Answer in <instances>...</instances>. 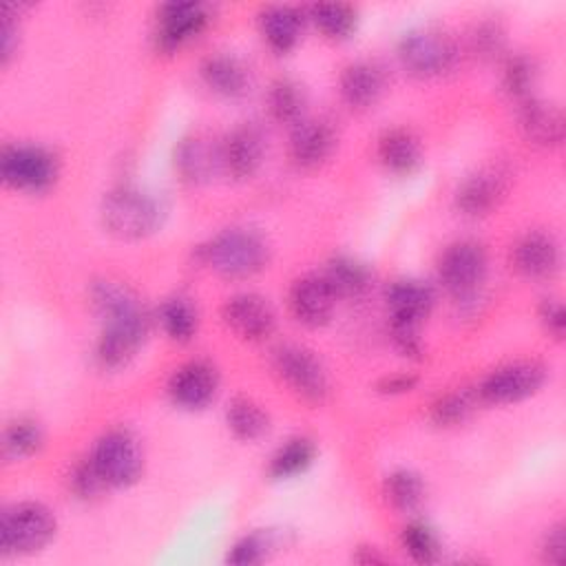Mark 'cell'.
<instances>
[{
  "label": "cell",
  "mask_w": 566,
  "mask_h": 566,
  "mask_svg": "<svg viewBox=\"0 0 566 566\" xmlns=\"http://www.w3.org/2000/svg\"><path fill=\"white\" fill-rule=\"evenodd\" d=\"M93 305L104 321L95 349L97 363L104 369L124 367L142 347L148 334V318L137 298L115 283H97L93 287Z\"/></svg>",
  "instance_id": "obj_1"
},
{
  "label": "cell",
  "mask_w": 566,
  "mask_h": 566,
  "mask_svg": "<svg viewBox=\"0 0 566 566\" xmlns=\"http://www.w3.org/2000/svg\"><path fill=\"white\" fill-rule=\"evenodd\" d=\"M268 243L252 230L232 228L199 248V259L226 279H248L268 263Z\"/></svg>",
  "instance_id": "obj_2"
},
{
  "label": "cell",
  "mask_w": 566,
  "mask_h": 566,
  "mask_svg": "<svg viewBox=\"0 0 566 566\" xmlns=\"http://www.w3.org/2000/svg\"><path fill=\"white\" fill-rule=\"evenodd\" d=\"M102 221L106 230L119 239H144L157 230L161 208L150 195L122 186L104 197Z\"/></svg>",
  "instance_id": "obj_3"
},
{
  "label": "cell",
  "mask_w": 566,
  "mask_h": 566,
  "mask_svg": "<svg viewBox=\"0 0 566 566\" xmlns=\"http://www.w3.org/2000/svg\"><path fill=\"white\" fill-rule=\"evenodd\" d=\"M55 535V517L40 502H20L2 513L0 548L4 555H27L46 546Z\"/></svg>",
  "instance_id": "obj_4"
},
{
  "label": "cell",
  "mask_w": 566,
  "mask_h": 566,
  "mask_svg": "<svg viewBox=\"0 0 566 566\" xmlns=\"http://www.w3.org/2000/svg\"><path fill=\"white\" fill-rule=\"evenodd\" d=\"M400 64L416 77H436L451 71L458 62L455 42L436 29L411 31L398 46Z\"/></svg>",
  "instance_id": "obj_5"
},
{
  "label": "cell",
  "mask_w": 566,
  "mask_h": 566,
  "mask_svg": "<svg viewBox=\"0 0 566 566\" xmlns=\"http://www.w3.org/2000/svg\"><path fill=\"white\" fill-rule=\"evenodd\" d=\"M438 274L447 292L458 298L467 301L478 294L486 276V252L478 241L462 239L451 243L438 265Z\"/></svg>",
  "instance_id": "obj_6"
},
{
  "label": "cell",
  "mask_w": 566,
  "mask_h": 566,
  "mask_svg": "<svg viewBox=\"0 0 566 566\" xmlns=\"http://www.w3.org/2000/svg\"><path fill=\"white\" fill-rule=\"evenodd\" d=\"M7 186L27 192L46 190L57 177V159L40 146H7L0 159Z\"/></svg>",
  "instance_id": "obj_7"
},
{
  "label": "cell",
  "mask_w": 566,
  "mask_h": 566,
  "mask_svg": "<svg viewBox=\"0 0 566 566\" xmlns=\"http://www.w3.org/2000/svg\"><path fill=\"white\" fill-rule=\"evenodd\" d=\"M91 462L104 478L106 486H128L142 475V451L137 440L122 429L104 433L93 453Z\"/></svg>",
  "instance_id": "obj_8"
},
{
  "label": "cell",
  "mask_w": 566,
  "mask_h": 566,
  "mask_svg": "<svg viewBox=\"0 0 566 566\" xmlns=\"http://www.w3.org/2000/svg\"><path fill=\"white\" fill-rule=\"evenodd\" d=\"M546 380V369L533 360H517L491 371L478 387V396L489 405H509L533 396Z\"/></svg>",
  "instance_id": "obj_9"
},
{
  "label": "cell",
  "mask_w": 566,
  "mask_h": 566,
  "mask_svg": "<svg viewBox=\"0 0 566 566\" xmlns=\"http://www.w3.org/2000/svg\"><path fill=\"white\" fill-rule=\"evenodd\" d=\"M279 376L303 398L323 400L327 394V374L321 360L301 345H281L272 356Z\"/></svg>",
  "instance_id": "obj_10"
},
{
  "label": "cell",
  "mask_w": 566,
  "mask_h": 566,
  "mask_svg": "<svg viewBox=\"0 0 566 566\" xmlns=\"http://www.w3.org/2000/svg\"><path fill=\"white\" fill-rule=\"evenodd\" d=\"M223 321L245 340H263L274 329V312L270 303L252 292L228 298L223 305Z\"/></svg>",
  "instance_id": "obj_11"
},
{
  "label": "cell",
  "mask_w": 566,
  "mask_h": 566,
  "mask_svg": "<svg viewBox=\"0 0 566 566\" xmlns=\"http://www.w3.org/2000/svg\"><path fill=\"white\" fill-rule=\"evenodd\" d=\"M336 305V294L323 274H305L290 290V310L294 318L307 327H321L329 321Z\"/></svg>",
  "instance_id": "obj_12"
},
{
  "label": "cell",
  "mask_w": 566,
  "mask_h": 566,
  "mask_svg": "<svg viewBox=\"0 0 566 566\" xmlns=\"http://www.w3.org/2000/svg\"><path fill=\"white\" fill-rule=\"evenodd\" d=\"M217 385L219 376L210 363L190 360L170 376L168 394L184 409H203L214 398Z\"/></svg>",
  "instance_id": "obj_13"
},
{
  "label": "cell",
  "mask_w": 566,
  "mask_h": 566,
  "mask_svg": "<svg viewBox=\"0 0 566 566\" xmlns=\"http://www.w3.org/2000/svg\"><path fill=\"white\" fill-rule=\"evenodd\" d=\"M157 18V44L164 51H172L206 27L208 9L199 2H168L159 7Z\"/></svg>",
  "instance_id": "obj_14"
},
{
  "label": "cell",
  "mask_w": 566,
  "mask_h": 566,
  "mask_svg": "<svg viewBox=\"0 0 566 566\" xmlns=\"http://www.w3.org/2000/svg\"><path fill=\"white\" fill-rule=\"evenodd\" d=\"M513 268L531 281L551 279L559 268L557 243L544 232H528L513 248Z\"/></svg>",
  "instance_id": "obj_15"
},
{
  "label": "cell",
  "mask_w": 566,
  "mask_h": 566,
  "mask_svg": "<svg viewBox=\"0 0 566 566\" xmlns=\"http://www.w3.org/2000/svg\"><path fill=\"white\" fill-rule=\"evenodd\" d=\"M263 161V137L254 126L234 128L221 146V164L234 179L252 177Z\"/></svg>",
  "instance_id": "obj_16"
},
{
  "label": "cell",
  "mask_w": 566,
  "mask_h": 566,
  "mask_svg": "<svg viewBox=\"0 0 566 566\" xmlns=\"http://www.w3.org/2000/svg\"><path fill=\"white\" fill-rule=\"evenodd\" d=\"M387 305L391 314V325L418 327L433 305V292L420 281H394L387 290Z\"/></svg>",
  "instance_id": "obj_17"
},
{
  "label": "cell",
  "mask_w": 566,
  "mask_h": 566,
  "mask_svg": "<svg viewBox=\"0 0 566 566\" xmlns=\"http://www.w3.org/2000/svg\"><path fill=\"white\" fill-rule=\"evenodd\" d=\"M504 192V175L500 170L486 168L471 177H467L458 192H455V206L467 217H482L497 206L500 197Z\"/></svg>",
  "instance_id": "obj_18"
},
{
  "label": "cell",
  "mask_w": 566,
  "mask_h": 566,
  "mask_svg": "<svg viewBox=\"0 0 566 566\" xmlns=\"http://www.w3.org/2000/svg\"><path fill=\"white\" fill-rule=\"evenodd\" d=\"M334 148V130L325 122L301 119L290 139V155L296 166L314 168L323 164Z\"/></svg>",
  "instance_id": "obj_19"
},
{
  "label": "cell",
  "mask_w": 566,
  "mask_h": 566,
  "mask_svg": "<svg viewBox=\"0 0 566 566\" xmlns=\"http://www.w3.org/2000/svg\"><path fill=\"white\" fill-rule=\"evenodd\" d=\"M520 126L526 139L539 146H555L564 137V119L559 108L533 97L522 102Z\"/></svg>",
  "instance_id": "obj_20"
},
{
  "label": "cell",
  "mask_w": 566,
  "mask_h": 566,
  "mask_svg": "<svg viewBox=\"0 0 566 566\" xmlns=\"http://www.w3.org/2000/svg\"><path fill=\"white\" fill-rule=\"evenodd\" d=\"M382 88H385V75L371 62L349 64L340 75V95L354 108H367L376 104Z\"/></svg>",
  "instance_id": "obj_21"
},
{
  "label": "cell",
  "mask_w": 566,
  "mask_h": 566,
  "mask_svg": "<svg viewBox=\"0 0 566 566\" xmlns=\"http://www.w3.org/2000/svg\"><path fill=\"white\" fill-rule=\"evenodd\" d=\"M217 164H221V150H214V146L203 137H188L175 150V166L190 184L210 179Z\"/></svg>",
  "instance_id": "obj_22"
},
{
  "label": "cell",
  "mask_w": 566,
  "mask_h": 566,
  "mask_svg": "<svg viewBox=\"0 0 566 566\" xmlns=\"http://www.w3.org/2000/svg\"><path fill=\"white\" fill-rule=\"evenodd\" d=\"M261 22V33L265 42L276 51V53H287L294 49L301 35L303 27V13L296 7H268L259 15Z\"/></svg>",
  "instance_id": "obj_23"
},
{
  "label": "cell",
  "mask_w": 566,
  "mask_h": 566,
  "mask_svg": "<svg viewBox=\"0 0 566 566\" xmlns=\"http://www.w3.org/2000/svg\"><path fill=\"white\" fill-rule=\"evenodd\" d=\"M378 159L387 170L409 175L420 164V144L411 130L391 128L378 139Z\"/></svg>",
  "instance_id": "obj_24"
},
{
  "label": "cell",
  "mask_w": 566,
  "mask_h": 566,
  "mask_svg": "<svg viewBox=\"0 0 566 566\" xmlns=\"http://www.w3.org/2000/svg\"><path fill=\"white\" fill-rule=\"evenodd\" d=\"M201 77L210 91L223 97H239L248 86V73L243 64L230 55L208 57L201 66Z\"/></svg>",
  "instance_id": "obj_25"
},
{
  "label": "cell",
  "mask_w": 566,
  "mask_h": 566,
  "mask_svg": "<svg viewBox=\"0 0 566 566\" xmlns=\"http://www.w3.org/2000/svg\"><path fill=\"white\" fill-rule=\"evenodd\" d=\"M323 279L327 281V285L332 287V292L343 298H356L360 294L367 292L369 283H371V276H369V270L352 259V256H336L327 263V270L323 274Z\"/></svg>",
  "instance_id": "obj_26"
},
{
  "label": "cell",
  "mask_w": 566,
  "mask_h": 566,
  "mask_svg": "<svg viewBox=\"0 0 566 566\" xmlns=\"http://www.w3.org/2000/svg\"><path fill=\"white\" fill-rule=\"evenodd\" d=\"M268 104L270 113L276 122L281 124H298L303 108H305V95L303 88L290 80V77H279L268 93Z\"/></svg>",
  "instance_id": "obj_27"
},
{
  "label": "cell",
  "mask_w": 566,
  "mask_h": 566,
  "mask_svg": "<svg viewBox=\"0 0 566 566\" xmlns=\"http://www.w3.org/2000/svg\"><path fill=\"white\" fill-rule=\"evenodd\" d=\"M226 420L241 440H256L268 431V413L248 398H234L226 409Z\"/></svg>",
  "instance_id": "obj_28"
},
{
  "label": "cell",
  "mask_w": 566,
  "mask_h": 566,
  "mask_svg": "<svg viewBox=\"0 0 566 566\" xmlns=\"http://www.w3.org/2000/svg\"><path fill=\"white\" fill-rule=\"evenodd\" d=\"M310 18L316 24V29L332 40H345L356 27V11L349 4L340 2L314 4L310 9Z\"/></svg>",
  "instance_id": "obj_29"
},
{
  "label": "cell",
  "mask_w": 566,
  "mask_h": 566,
  "mask_svg": "<svg viewBox=\"0 0 566 566\" xmlns=\"http://www.w3.org/2000/svg\"><path fill=\"white\" fill-rule=\"evenodd\" d=\"M159 321H161V327L164 332L172 338V340H179V343H186L192 338L195 329H197V312L195 307L181 298V296H175V298H168L161 310H159Z\"/></svg>",
  "instance_id": "obj_30"
},
{
  "label": "cell",
  "mask_w": 566,
  "mask_h": 566,
  "mask_svg": "<svg viewBox=\"0 0 566 566\" xmlns=\"http://www.w3.org/2000/svg\"><path fill=\"white\" fill-rule=\"evenodd\" d=\"M314 460V444L307 438H292L272 458L270 473L274 478H292L310 467Z\"/></svg>",
  "instance_id": "obj_31"
},
{
  "label": "cell",
  "mask_w": 566,
  "mask_h": 566,
  "mask_svg": "<svg viewBox=\"0 0 566 566\" xmlns=\"http://www.w3.org/2000/svg\"><path fill=\"white\" fill-rule=\"evenodd\" d=\"M42 444V431L33 420H13L7 429H4V458L7 460H22L29 458L31 453H35Z\"/></svg>",
  "instance_id": "obj_32"
},
{
  "label": "cell",
  "mask_w": 566,
  "mask_h": 566,
  "mask_svg": "<svg viewBox=\"0 0 566 566\" xmlns=\"http://www.w3.org/2000/svg\"><path fill=\"white\" fill-rule=\"evenodd\" d=\"M385 495L396 509L411 511L422 502L424 484H422L420 475H416L413 471L400 469V471H394L391 475H387Z\"/></svg>",
  "instance_id": "obj_33"
},
{
  "label": "cell",
  "mask_w": 566,
  "mask_h": 566,
  "mask_svg": "<svg viewBox=\"0 0 566 566\" xmlns=\"http://www.w3.org/2000/svg\"><path fill=\"white\" fill-rule=\"evenodd\" d=\"M402 546L420 564H429L438 557V539L422 522H411L405 526Z\"/></svg>",
  "instance_id": "obj_34"
},
{
  "label": "cell",
  "mask_w": 566,
  "mask_h": 566,
  "mask_svg": "<svg viewBox=\"0 0 566 566\" xmlns=\"http://www.w3.org/2000/svg\"><path fill=\"white\" fill-rule=\"evenodd\" d=\"M535 84V66L526 55H515L504 66V86L520 102L531 97V88Z\"/></svg>",
  "instance_id": "obj_35"
},
{
  "label": "cell",
  "mask_w": 566,
  "mask_h": 566,
  "mask_svg": "<svg viewBox=\"0 0 566 566\" xmlns=\"http://www.w3.org/2000/svg\"><path fill=\"white\" fill-rule=\"evenodd\" d=\"M471 407H473V402L467 391H453L433 402L431 420L440 427H451V424L462 422L469 416Z\"/></svg>",
  "instance_id": "obj_36"
},
{
  "label": "cell",
  "mask_w": 566,
  "mask_h": 566,
  "mask_svg": "<svg viewBox=\"0 0 566 566\" xmlns=\"http://www.w3.org/2000/svg\"><path fill=\"white\" fill-rule=\"evenodd\" d=\"M71 486L73 491L80 495V497H93L97 495L106 482L104 478L99 475V471L95 469V464L91 462V458L86 462H80L73 473H71Z\"/></svg>",
  "instance_id": "obj_37"
},
{
  "label": "cell",
  "mask_w": 566,
  "mask_h": 566,
  "mask_svg": "<svg viewBox=\"0 0 566 566\" xmlns=\"http://www.w3.org/2000/svg\"><path fill=\"white\" fill-rule=\"evenodd\" d=\"M265 548H268V542L263 535H245L241 537L228 553V562L230 564H239V566H245V564H256L263 559L265 555Z\"/></svg>",
  "instance_id": "obj_38"
},
{
  "label": "cell",
  "mask_w": 566,
  "mask_h": 566,
  "mask_svg": "<svg viewBox=\"0 0 566 566\" xmlns=\"http://www.w3.org/2000/svg\"><path fill=\"white\" fill-rule=\"evenodd\" d=\"M471 44H473V51L482 57H493L495 53H500L502 44H504V33L497 24L493 22H482L473 35H471Z\"/></svg>",
  "instance_id": "obj_39"
},
{
  "label": "cell",
  "mask_w": 566,
  "mask_h": 566,
  "mask_svg": "<svg viewBox=\"0 0 566 566\" xmlns=\"http://www.w3.org/2000/svg\"><path fill=\"white\" fill-rule=\"evenodd\" d=\"M539 316H542V323L544 327L555 336V338H562L564 336V329H566V314H564V307L559 301H544L542 310H539Z\"/></svg>",
  "instance_id": "obj_40"
},
{
  "label": "cell",
  "mask_w": 566,
  "mask_h": 566,
  "mask_svg": "<svg viewBox=\"0 0 566 566\" xmlns=\"http://www.w3.org/2000/svg\"><path fill=\"white\" fill-rule=\"evenodd\" d=\"M564 546H566V539H564V526L562 524H557V526H553L551 531H548V535H546V539H544V557L548 559V562H562V557H564Z\"/></svg>",
  "instance_id": "obj_41"
},
{
  "label": "cell",
  "mask_w": 566,
  "mask_h": 566,
  "mask_svg": "<svg viewBox=\"0 0 566 566\" xmlns=\"http://www.w3.org/2000/svg\"><path fill=\"white\" fill-rule=\"evenodd\" d=\"M13 18L15 15H11V11L4 9V20H2V62L4 64L9 62V57L18 46V24L13 22Z\"/></svg>",
  "instance_id": "obj_42"
},
{
  "label": "cell",
  "mask_w": 566,
  "mask_h": 566,
  "mask_svg": "<svg viewBox=\"0 0 566 566\" xmlns=\"http://www.w3.org/2000/svg\"><path fill=\"white\" fill-rule=\"evenodd\" d=\"M416 376H409V374H398V376H389V378H382L378 382V391L382 394H402V391H409L413 385H416Z\"/></svg>",
  "instance_id": "obj_43"
}]
</instances>
